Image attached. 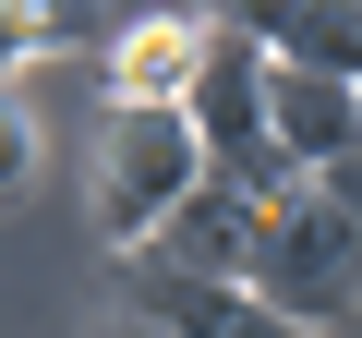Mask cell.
Listing matches in <instances>:
<instances>
[{"instance_id":"obj_1","label":"cell","mask_w":362,"mask_h":338,"mask_svg":"<svg viewBox=\"0 0 362 338\" xmlns=\"http://www.w3.org/2000/svg\"><path fill=\"white\" fill-rule=\"evenodd\" d=\"M242 290H254L266 314H290L302 338H338V326H350V194H338V169H302L290 194L254 206Z\"/></svg>"},{"instance_id":"obj_2","label":"cell","mask_w":362,"mask_h":338,"mask_svg":"<svg viewBox=\"0 0 362 338\" xmlns=\"http://www.w3.org/2000/svg\"><path fill=\"white\" fill-rule=\"evenodd\" d=\"M194 121L181 97H109V133H97V230L109 242H145V218L194 182Z\"/></svg>"},{"instance_id":"obj_3","label":"cell","mask_w":362,"mask_h":338,"mask_svg":"<svg viewBox=\"0 0 362 338\" xmlns=\"http://www.w3.org/2000/svg\"><path fill=\"white\" fill-rule=\"evenodd\" d=\"M254 121H266V145H278L290 169H338L350 133H362V97H350V73H326V61H254Z\"/></svg>"},{"instance_id":"obj_4","label":"cell","mask_w":362,"mask_h":338,"mask_svg":"<svg viewBox=\"0 0 362 338\" xmlns=\"http://www.w3.org/2000/svg\"><path fill=\"white\" fill-rule=\"evenodd\" d=\"M242 242H254V194H230L218 169H194V182L145 218L133 254H157V266H181V278H230V290H242Z\"/></svg>"},{"instance_id":"obj_5","label":"cell","mask_w":362,"mask_h":338,"mask_svg":"<svg viewBox=\"0 0 362 338\" xmlns=\"http://www.w3.org/2000/svg\"><path fill=\"white\" fill-rule=\"evenodd\" d=\"M230 37H254L266 61H362V0H230Z\"/></svg>"},{"instance_id":"obj_6","label":"cell","mask_w":362,"mask_h":338,"mask_svg":"<svg viewBox=\"0 0 362 338\" xmlns=\"http://www.w3.org/2000/svg\"><path fill=\"white\" fill-rule=\"evenodd\" d=\"M194 49H206V25H194V13H133V25L109 37V97H181Z\"/></svg>"},{"instance_id":"obj_7","label":"cell","mask_w":362,"mask_h":338,"mask_svg":"<svg viewBox=\"0 0 362 338\" xmlns=\"http://www.w3.org/2000/svg\"><path fill=\"white\" fill-rule=\"evenodd\" d=\"M121 314H145V326H169V338H206V326L230 314V278H181V266H157V254L121 242Z\"/></svg>"},{"instance_id":"obj_8","label":"cell","mask_w":362,"mask_h":338,"mask_svg":"<svg viewBox=\"0 0 362 338\" xmlns=\"http://www.w3.org/2000/svg\"><path fill=\"white\" fill-rule=\"evenodd\" d=\"M37 145H49V133H37V109H25L13 85H0V206H13V194L37 182Z\"/></svg>"},{"instance_id":"obj_9","label":"cell","mask_w":362,"mask_h":338,"mask_svg":"<svg viewBox=\"0 0 362 338\" xmlns=\"http://www.w3.org/2000/svg\"><path fill=\"white\" fill-rule=\"evenodd\" d=\"M25 25H37V61L49 49H85L97 37V0H25Z\"/></svg>"},{"instance_id":"obj_10","label":"cell","mask_w":362,"mask_h":338,"mask_svg":"<svg viewBox=\"0 0 362 338\" xmlns=\"http://www.w3.org/2000/svg\"><path fill=\"white\" fill-rule=\"evenodd\" d=\"M206 338H302V326H290V314H266V302H254V290H230V314H218V326H206Z\"/></svg>"},{"instance_id":"obj_11","label":"cell","mask_w":362,"mask_h":338,"mask_svg":"<svg viewBox=\"0 0 362 338\" xmlns=\"http://www.w3.org/2000/svg\"><path fill=\"white\" fill-rule=\"evenodd\" d=\"M25 61H37V25H25V0H0V85H13Z\"/></svg>"},{"instance_id":"obj_12","label":"cell","mask_w":362,"mask_h":338,"mask_svg":"<svg viewBox=\"0 0 362 338\" xmlns=\"http://www.w3.org/2000/svg\"><path fill=\"white\" fill-rule=\"evenodd\" d=\"M109 338H169V326H145V314H109Z\"/></svg>"}]
</instances>
